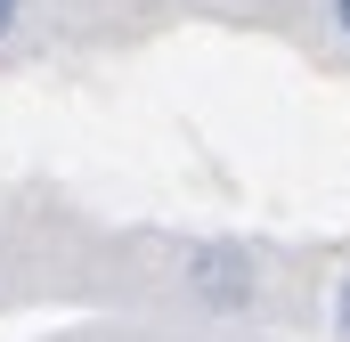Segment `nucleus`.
I'll use <instances>...</instances> for the list:
<instances>
[{"instance_id":"obj_1","label":"nucleus","mask_w":350,"mask_h":342,"mask_svg":"<svg viewBox=\"0 0 350 342\" xmlns=\"http://www.w3.org/2000/svg\"><path fill=\"white\" fill-rule=\"evenodd\" d=\"M187 293H196L204 310H220V318L253 310V293H261L253 253H237V245H204V253H187Z\"/></svg>"},{"instance_id":"obj_2","label":"nucleus","mask_w":350,"mask_h":342,"mask_svg":"<svg viewBox=\"0 0 350 342\" xmlns=\"http://www.w3.org/2000/svg\"><path fill=\"white\" fill-rule=\"evenodd\" d=\"M334 334L350 342V269H342V285H334Z\"/></svg>"},{"instance_id":"obj_3","label":"nucleus","mask_w":350,"mask_h":342,"mask_svg":"<svg viewBox=\"0 0 350 342\" xmlns=\"http://www.w3.org/2000/svg\"><path fill=\"white\" fill-rule=\"evenodd\" d=\"M16 16H25V0H0V41L16 33Z\"/></svg>"},{"instance_id":"obj_4","label":"nucleus","mask_w":350,"mask_h":342,"mask_svg":"<svg viewBox=\"0 0 350 342\" xmlns=\"http://www.w3.org/2000/svg\"><path fill=\"white\" fill-rule=\"evenodd\" d=\"M334 33H342V41H350V0H334Z\"/></svg>"}]
</instances>
